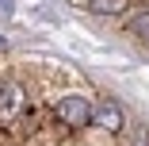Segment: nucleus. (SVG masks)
Returning <instances> with one entry per match:
<instances>
[{
  "label": "nucleus",
  "mask_w": 149,
  "mask_h": 146,
  "mask_svg": "<svg viewBox=\"0 0 149 146\" xmlns=\"http://www.w3.org/2000/svg\"><path fill=\"white\" fill-rule=\"evenodd\" d=\"M54 111H57V119H61L65 127H88L92 123V104H88L84 96H61Z\"/></svg>",
  "instance_id": "obj_1"
},
{
  "label": "nucleus",
  "mask_w": 149,
  "mask_h": 146,
  "mask_svg": "<svg viewBox=\"0 0 149 146\" xmlns=\"http://www.w3.org/2000/svg\"><path fill=\"white\" fill-rule=\"evenodd\" d=\"M92 123L96 127H103V131H123V111H118V104H100V108H92Z\"/></svg>",
  "instance_id": "obj_2"
},
{
  "label": "nucleus",
  "mask_w": 149,
  "mask_h": 146,
  "mask_svg": "<svg viewBox=\"0 0 149 146\" xmlns=\"http://www.w3.org/2000/svg\"><path fill=\"white\" fill-rule=\"evenodd\" d=\"M19 104H23V92L15 85H0V115H12Z\"/></svg>",
  "instance_id": "obj_3"
},
{
  "label": "nucleus",
  "mask_w": 149,
  "mask_h": 146,
  "mask_svg": "<svg viewBox=\"0 0 149 146\" xmlns=\"http://www.w3.org/2000/svg\"><path fill=\"white\" fill-rule=\"evenodd\" d=\"M126 27H130V35H138V39H149V12H138V16L126 23Z\"/></svg>",
  "instance_id": "obj_4"
},
{
  "label": "nucleus",
  "mask_w": 149,
  "mask_h": 146,
  "mask_svg": "<svg viewBox=\"0 0 149 146\" xmlns=\"http://www.w3.org/2000/svg\"><path fill=\"white\" fill-rule=\"evenodd\" d=\"M96 12H103V16H115V12H123L126 8V0H88Z\"/></svg>",
  "instance_id": "obj_5"
},
{
  "label": "nucleus",
  "mask_w": 149,
  "mask_h": 146,
  "mask_svg": "<svg viewBox=\"0 0 149 146\" xmlns=\"http://www.w3.org/2000/svg\"><path fill=\"white\" fill-rule=\"evenodd\" d=\"M126 146H149V131H145L141 123H134V127H130V138H126Z\"/></svg>",
  "instance_id": "obj_6"
},
{
  "label": "nucleus",
  "mask_w": 149,
  "mask_h": 146,
  "mask_svg": "<svg viewBox=\"0 0 149 146\" xmlns=\"http://www.w3.org/2000/svg\"><path fill=\"white\" fill-rule=\"evenodd\" d=\"M12 12H15L12 0H0V19H12Z\"/></svg>",
  "instance_id": "obj_7"
},
{
  "label": "nucleus",
  "mask_w": 149,
  "mask_h": 146,
  "mask_svg": "<svg viewBox=\"0 0 149 146\" xmlns=\"http://www.w3.org/2000/svg\"><path fill=\"white\" fill-rule=\"evenodd\" d=\"M0 50H4V35H0Z\"/></svg>",
  "instance_id": "obj_8"
}]
</instances>
